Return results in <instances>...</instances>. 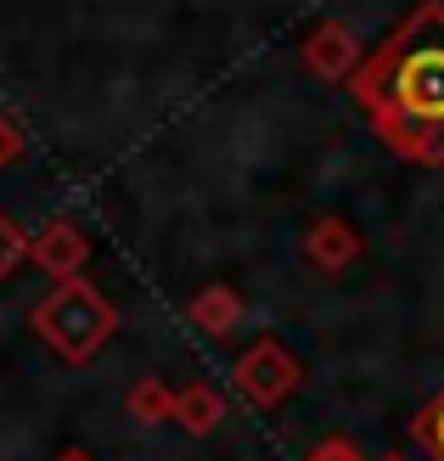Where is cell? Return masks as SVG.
Masks as SVG:
<instances>
[{"instance_id": "1", "label": "cell", "mask_w": 444, "mask_h": 461, "mask_svg": "<svg viewBox=\"0 0 444 461\" xmlns=\"http://www.w3.org/2000/svg\"><path fill=\"white\" fill-rule=\"evenodd\" d=\"M349 90L388 147L444 164V0H422L349 74Z\"/></svg>"}, {"instance_id": "2", "label": "cell", "mask_w": 444, "mask_h": 461, "mask_svg": "<svg viewBox=\"0 0 444 461\" xmlns=\"http://www.w3.org/2000/svg\"><path fill=\"white\" fill-rule=\"evenodd\" d=\"M34 332L51 343L62 360L79 366V360H90L113 338V304H107L96 287H85V282H62L51 298H40Z\"/></svg>"}, {"instance_id": "3", "label": "cell", "mask_w": 444, "mask_h": 461, "mask_svg": "<svg viewBox=\"0 0 444 461\" xmlns=\"http://www.w3.org/2000/svg\"><path fill=\"white\" fill-rule=\"evenodd\" d=\"M237 388L253 400V405H282L293 388H298V360L282 349V343H253L237 366Z\"/></svg>"}, {"instance_id": "4", "label": "cell", "mask_w": 444, "mask_h": 461, "mask_svg": "<svg viewBox=\"0 0 444 461\" xmlns=\"http://www.w3.org/2000/svg\"><path fill=\"white\" fill-rule=\"evenodd\" d=\"M355 57H360V40L349 34V23H338V17H326L304 34V62H310L321 79H343L349 68H355Z\"/></svg>"}, {"instance_id": "5", "label": "cell", "mask_w": 444, "mask_h": 461, "mask_svg": "<svg viewBox=\"0 0 444 461\" xmlns=\"http://www.w3.org/2000/svg\"><path fill=\"white\" fill-rule=\"evenodd\" d=\"M29 253L40 259V270H51V276H57V282H74L90 248H85V237H79V225L57 220V225H45V237H40Z\"/></svg>"}, {"instance_id": "6", "label": "cell", "mask_w": 444, "mask_h": 461, "mask_svg": "<svg viewBox=\"0 0 444 461\" xmlns=\"http://www.w3.org/2000/svg\"><path fill=\"white\" fill-rule=\"evenodd\" d=\"M304 253H310V265H321L326 276H338V270H349V265H355L360 237L349 230V220L326 214V220H315V230H310V242H304Z\"/></svg>"}, {"instance_id": "7", "label": "cell", "mask_w": 444, "mask_h": 461, "mask_svg": "<svg viewBox=\"0 0 444 461\" xmlns=\"http://www.w3.org/2000/svg\"><path fill=\"white\" fill-rule=\"evenodd\" d=\"M192 315H197V327H208V332H231V327H237V293H231V287H208L192 304Z\"/></svg>"}, {"instance_id": "8", "label": "cell", "mask_w": 444, "mask_h": 461, "mask_svg": "<svg viewBox=\"0 0 444 461\" xmlns=\"http://www.w3.org/2000/svg\"><path fill=\"white\" fill-rule=\"evenodd\" d=\"M220 405H225V400H214V388L197 383V388H186V394L175 400V417H180L186 428H208V422L220 417Z\"/></svg>"}, {"instance_id": "9", "label": "cell", "mask_w": 444, "mask_h": 461, "mask_svg": "<svg viewBox=\"0 0 444 461\" xmlns=\"http://www.w3.org/2000/svg\"><path fill=\"white\" fill-rule=\"evenodd\" d=\"M411 433H416V445H422L433 461H444V394L422 411V417H416V428H411Z\"/></svg>"}, {"instance_id": "10", "label": "cell", "mask_w": 444, "mask_h": 461, "mask_svg": "<svg viewBox=\"0 0 444 461\" xmlns=\"http://www.w3.org/2000/svg\"><path fill=\"white\" fill-rule=\"evenodd\" d=\"M23 253H29V242H23V230H17L6 214H0V276H6V270L23 259Z\"/></svg>"}, {"instance_id": "11", "label": "cell", "mask_w": 444, "mask_h": 461, "mask_svg": "<svg viewBox=\"0 0 444 461\" xmlns=\"http://www.w3.org/2000/svg\"><path fill=\"white\" fill-rule=\"evenodd\" d=\"M17 152H23V130L12 119H0V164H12Z\"/></svg>"}, {"instance_id": "12", "label": "cell", "mask_w": 444, "mask_h": 461, "mask_svg": "<svg viewBox=\"0 0 444 461\" xmlns=\"http://www.w3.org/2000/svg\"><path fill=\"white\" fill-rule=\"evenodd\" d=\"M130 411H141V417H163V400H158V383H147L141 394H130Z\"/></svg>"}, {"instance_id": "13", "label": "cell", "mask_w": 444, "mask_h": 461, "mask_svg": "<svg viewBox=\"0 0 444 461\" xmlns=\"http://www.w3.org/2000/svg\"><path fill=\"white\" fill-rule=\"evenodd\" d=\"M310 461H360V456H355V450H349L343 439H332V445H321V450H315Z\"/></svg>"}, {"instance_id": "14", "label": "cell", "mask_w": 444, "mask_h": 461, "mask_svg": "<svg viewBox=\"0 0 444 461\" xmlns=\"http://www.w3.org/2000/svg\"><path fill=\"white\" fill-rule=\"evenodd\" d=\"M62 461H90V456H79V450H68V456H62Z\"/></svg>"}]
</instances>
